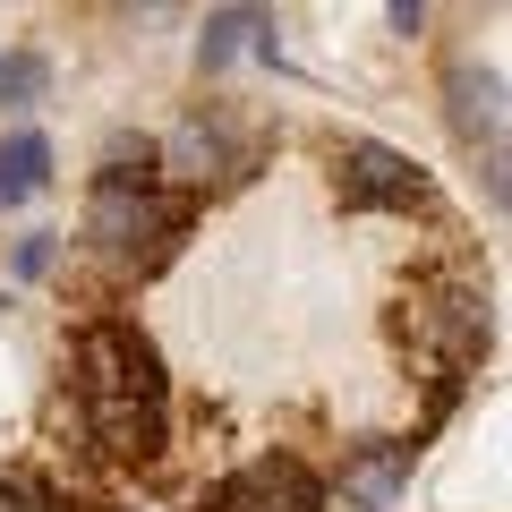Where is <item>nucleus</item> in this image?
I'll return each mask as SVG.
<instances>
[{
  "label": "nucleus",
  "instance_id": "f257e3e1",
  "mask_svg": "<svg viewBox=\"0 0 512 512\" xmlns=\"http://www.w3.org/2000/svg\"><path fill=\"white\" fill-rule=\"evenodd\" d=\"M77 402H86V427L111 461H154L163 453V359L128 316H103V325L77 333Z\"/></svg>",
  "mask_w": 512,
  "mask_h": 512
},
{
  "label": "nucleus",
  "instance_id": "f03ea898",
  "mask_svg": "<svg viewBox=\"0 0 512 512\" xmlns=\"http://www.w3.org/2000/svg\"><path fill=\"white\" fill-rule=\"evenodd\" d=\"M180 222H188V205L163 197V188H94L86 197V239L111 265H154Z\"/></svg>",
  "mask_w": 512,
  "mask_h": 512
},
{
  "label": "nucleus",
  "instance_id": "7ed1b4c3",
  "mask_svg": "<svg viewBox=\"0 0 512 512\" xmlns=\"http://www.w3.org/2000/svg\"><path fill=\"white\" fill-rule=\"evenodd\" d=\"M342 205H359V214H410V205H427V180L410 154L376 146V137H350L342 146Z\"/></svg>",
  "mask_w": 512,
  "mask_h": 512
},
{
  "label": "nucleus",
  "instance_id": "20e7f679",
  "mask_svg": "<svg viewBox=\"0 0 512 512\" xmlns=\"http://www.w3.org/2000/svg\"><path fill=\"white\" fill-rule=\"evenodd\" d=\"M410 333L436 350L444 376H461V367L487 350V291H470V282H444V291H427L419 308H410Z\"/></svg>",
  "mask_w": 512,
  "mask_h": 512
},
{
  "label": "nucleus",
  "instance_id": "39448f33",
  "mask_svg": "<svg viewBox=\"0 0 512 512\" xmlns=\"http://www.w3.org/2000/svg\"><path fill=\"white\" fill-rule=\"evenodd\" d=\"M214 512H325V487H316L291 453H274V461H256V470H239L231 487L214 495Z\"/></svg>",
  "mask_w": 512,
  "mask_h": 512
},
{
  "label": "nucleus",
  "instance_id": "423d86ee",
  "mask_svg": "<svg viewBox=\"0 0 512 512\" xmlns=\"http://www.w3.org/2000/svg\"><path fill=\"white\" fill-rule=\"evenodd\" d=\"M410 461H419V444H402V436L359 444V453L342 461V504L350 512H393V504H402V487H410Z\"/></svg>",
  "mask_w": 512,
  "mask_h": 512
},
{
  "label": "nucleus",
  "instance_id": "0eeeda50",
  "mask_svg": "<svg viewBox=\"0 0 512 512\" xmlns=\"http://www.w3.org/2000/svg\"><path fill=\"white\" fill-rule=\"evenodd\" d=\"M444 94H453V128L470 146L487 137V154H495V137H504V77L478 69V60H453V69H444Z\"/></svg>",
  "mask_w": 512,
  "mask_h": 512
},
{
  "label": "nucleus",
  "instance_id": "6e6552de",
  "mask_svg": "<svg viewBox=\"0 0 512 512\" xmlns=\"http://www.w3.org/2000/svg\"><path fill=\"white\" fill-rule=\"evenodd\" d=\"M43 180H52V146H43L35 128H9L0 137V205H26Z\"/></svg>",
  "mask_w": 512,
  "mask_h": 512
},
{
  "label": "nucleus",
  "instance_id": "1a4fd4ad",
  "mask_svg": "<svg viewBox=\"0 0 512 512\" xmlns=\"http://www.w3.org/2000/svg\"><path fill=\"white\" fill-rule=\"evenodd\" d=\"M265 26H274L265 9H214V18H205V35H197V69H231V60L248 52Z\"/></svg>",
  "mask_w": 512,
  "mask_h": 512
},
{
  "label": "nucleus",
  "instance_id": "9d476101",
  "mask_svg": "<svg viewBox=\"0 0 512 512\" xmlns=\"http://www.w3.org/2000/svg\"><path fill=\"white\" fill-rule=\"evenodd\" d=\"M154 154H171V171H188V180H205V171H231V137L222 128H205V120H188L171 146H154Z\"/></svg>",
  "mask_w": 512,
  "mask_h": 512
},
{
  "label": "nucleus",
  "instance_id": "9b49d317",
  "mask_svg": "<svg viewBox=\"0 0 512 512\" xmlns=\"http://www.w3.org/2000/svg\"><path fill=\"white\" fill-rule=\"evenodd\" d=\"M43 77H52V69H43L35 52H9V60H0V111H26L43 94Z\"/></svg>",
  "mask_w": 512,
  "mask_h": 512
},
{
  "label": "nucleus",
  "instance_id": "f8f14e48",
  "mask_svg": "<svg viewBox=\"0 0 512 512\" xmlns=\"http://www.w3.org/2000/svg\"><path fill=\"white\" fill-rule=\"evenodd\" d=\"M52 256H60L52 231H26L18 248H9V274H18V282H43V274H52Z\"/></svg>",
  "mask_w": 512,
  "mask_h": 512
},
{
  "label": "nucleus",
  "instance_id": "ddd939ff",
  "mask_svg": "<svg viewBox=\"0 0 512 512\" xmlns=\"http://www.w3.org/2000/svg\"><path fill=\"white\" fill-rule=\"evenodd\" d=\"M0 512H69L43 478H0Z\"/></svg>",
  "mask_w": 512,
  "mask_h": 512
}]
</instances>
